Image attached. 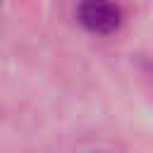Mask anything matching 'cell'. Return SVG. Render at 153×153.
<instances>
[{"label":"cell","instance_id":"cell-2","mask_svg":"<svg viewBox=\"0 0 153 153\" xmlns=\"http://www.w3.org/2000/svg\"><path fill=\"white\" fill-rule=\"evenodd\" d=\"M0 2H2V0H0Z\"/></svg>","mask_w":153,"mask_h":153},{"label":"cell","instance_id":"cell-1","mask_svg":"<svg viewBox=\"0 0 153 153\" xmlns=\"http://www.w3.org/2000/svg\"><path fill=\"white\" fill-rule=\"evenodd\" d=\"M79 24L96 36L115 33L122 24V10L112 0H81L76 7Z\"/></svg>","mask_w":153,"mask_h":153}]
</instances>
